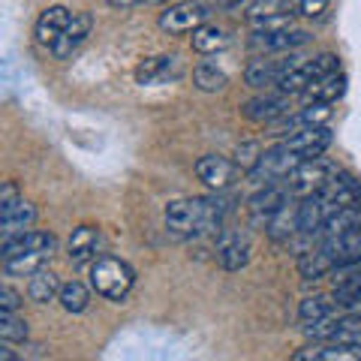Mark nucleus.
I'll list each match as a JSON object with an SVG mask.
<instances>
[{"label": "nucleus", "mask_w": 361, "mask_h": 361, "mask_svg": "<svg viewBox=\"0 0 361 361\" xmlns=\"http://www.w3.org/2000/svg\"><path fill=\"white\" fill-rule=\"evenodd\" d=\"M232 205L223 196L175 199L166 205V226L178 235H211L220 232Z\"/></svg>", "instance_id": "1"}, {"label": "nucleus", "mask_w": 361, "mask_h": 361, "mask_svg": "<svg viewBox=\"0 0 361 361\" xmlns=\"http://www.w3.org/2000/svg\"><path fill=\"white\" fill-rule=\"evenodd\" d=\"M135 286V271L118 256L103 253L97 262H90V289L109 301H123Z\"/></svg>", "instance_id": "2"}, {"label": "nucleus", "mask_w": 361, "mask_h": 361, "mask_svg": "<svg viewBox=\"0 0 361 361\" xmlns=\"http://www.w3.org/2000/svg\"><path fill=\"white\" fill-rule=\"evenodd\" d=\"M341 70V58H337L334 51H322V54H316V58H307V61H301L295 70H289L283 78H280V85L277 90L280 94H304L313 82H319V78L325 75H331Z\"/></svg>", "instance_id": "3"}, {"label": "nucleus", "mask_w": 361, "mask_h": 361, "mask_svg": "<svg viewBox=\"0 0 361 361\" xmlns=\"http://www.w3.org/2000/svg\"><path fill=\"white\" fill-rule=\"evenodd\" d=\"M334 172H337V166L329 160V157H307V160H301L295 169H292V175L283 180V184L289 187V193L295 199H304V196L316 193V190H322Z\"/></svg>", "instance_id": "4"}, {"label": "nucleus", "mask_w": 361, "mask_h": 361, "mask_svg": "<svg viewBox=\"0 0 361 361\" xmlns=\"http://www.w3.org/2000/svg\"><path fill=\"white\" fill-rule=\"evenodd\" d=\"M298 163H301V157L292 151L286 142H280L274 148L262 151L259 163L247 175H250V180H256V184H277V180H286Z\"/></svg>", "instance_id": "5"}, {"label": "nucleus", "mask_w": 361, "mask_h": 361, "mask_svg": "<svg viewBox=\"0 0 361 361\" xmlns=\"http://www.w3.org/2000/svg\"><path fill=\"white\" fill-rule=\"evenodd\" d=\"M214 256L223 271H241L253 256V241L244 229H220L217 244H214Z\"/></svg>", "instance_id": "6"}, {"label": "nucleus", "mask_w": 361, "mask_h": 361, "mask_svg": "<svg viewBox=\"0 0 361 361\" xmlns=\"http://www.w3.org/2000/svg\"><path fill=\"white\" fill-rule=\"evenodd\" d=\"M301 61H307V58H298V54H292V51H283L280 58H256L244 70V82L250 87H277L280 78L289 70H295Z\"/></svg>", "instance_id": "7"}, {"label": "nucleus", "mask_w": 361, "mask_h": 361, "mask_svg": "<svg viewBox=\"0 0 361 361\" xmlns=\"http://www.w3.org/2000/svg\"><path fill=\"white\" fill-rule=\"evenodd\" d=\"M238 172H241V166L235 160H229V157H223V154H205V157L196 160V178L205 187L217 190V193L226 187H232Z\"/></svg>", "instance_id": "8"}, {"label": "nucleus", "mask_w": 361, "mask_h": 361, "mask_svg": "<svg viewBox=\"0 0 361 361\" xmlns=\"http://www.w3.org/2000/svg\"><path fill=\"white\" fill-rule=\"evenodd\" d=\"M208 6L199 4V0H187V4H175L169 6L160 16V27L169 33H193L196 27H202L208 21Z\"/></svg>", "instance_id": "9"}, {"label": "nucleus", "mask_w": 361, "mask_h": 361, "mask_svg": "<svg viewBox=\"0 0 361 361\" xmlns=\"http://www.w3.org/2000/svg\"><path fill=\"white\" fill-rule=\"evenodd\" d=\"M106 250V238L97 226H78L73 229L70 241H66V253H70V262L73 265H87V262H97Z\"/></svg>", "instance_id": "10"}, {"label": "nucleus", "mask_w": 361, "mask_h": 361, "mask_svg": "<svg viewBox=\"0 0 361 361\" xmlns=\"http://www.w3.org/2000/svg\"><path fill=\"white\" fill-rule=\"evenodd\" d=\"M54 247H58V238L51 232L42 229H27L25 235H16V238L4 241V259H21V256H51Z\"/></svg>", "instance_id": "11"}, {"label": "nucleus", "mask_w": 361, "mask_h": 361, "mask_svg": "<svg viewBox=\"0 0 361 361\" xmlns=\"http://www.w3.org/2000/svg\"><path fill=\"white\" fill-rule=\"evenodd\" d=\"M292 199L295 196L289 193L286 184H265L262 190H256V193L247 199V211H250L253 223H268L280 208L289 205Z\"/></svg>", "instance_id": "12"}, {"label": "nucleus", "mask_w": 361, "mask_h": 361, "mask_svg": "<svg viewBox=\"0 0 361 361\" xmlns=\"http://www.w3.org/2000/svg\"><path fill=\"white\" fill-rule=\"evenodd\" d=\"M319 193V199L325 202V208H329V214H334L337 208H346V205H353V202H361V184L353 178V175H346V172H337L329 178V184H325L322 190H316Z\"/></svg>", "instance_id": "13"}, {"label": "nucleus", "mask_w": 361, "mask_h": 361, "mask_svg": "<svg viewBox=\"0 0 361 361\" xmlns=\"http://www.w3.org/2000/svg\"><path fill=\"white\" fill-rule=\"evenodd\" d=\"M310 42V33L301 30V27H283V30H271V33H256L253 30V39L250 45L256 51H265V54H283V51H295L301 45Z\"/></svg>", "instance_id": "14"}, {"label": "nucleus", "mask_w": 361, "mask_h": 361, "mask_svg": "<svg viewBox=\"0 0 361 361\" xmlns=\"http://www.w3.org/2000/svg\"><path fill=\"white\" fill-rule=\"evenodd\" d=\"M90 30H94V16H90V13H73L66 30L58 37V42L51 45V54H54L58 61L73 58V54L85 45V39L90 37Z\"/></svg>", "instance_id": "15"}, {"label": "nucleus", "mask_w": 361, "mask_h": 361, "mask_svg": "<svg viewBox=\"0 0 361 361\" xmlns=\"http://www.w3.org/2000/svg\"><path fill=\"white\" fill-rule=\"evenodd\" d=\"M33 223H37V208L25 196H18L9 205H0V235H4V241L25 235Z\"/></svg>", "instance_id": "16"}, {"label": "nucleus", "mask_w": 361, "mask_h": 361, "mask_svg": "<svg viewBox=\"0 0 361 361\" xmlns=\"http://www.w3.org/2000/svg\"><path fill=\"white\" fill-rule=\"evenodd\" d=\"M289 94H280V97H253V99H247V103L241 106V115L247 121H256V123H274L280 118H286L289 115Z\"/></svg>", "instance_id": "17"}, {"label": "nucleus", "mask_w": 361, "mask_h": 361, "mask_svg": "<svg viewBox=\"0 0 361 361\" xmlns=\"http://www.w3.org/2000/svg\"><path fill=\"white\" fill-rule=\"evenodd\" d=\"M283 142L301 157V160H307V157H322L325 151H329L334 135H331L329 123H322V127H310V130H301L295 135H289V139H283Z\"/></svg>", "instance_id": "18"}, {"label": "nucleus", "mask_w": 361, "mask_h": 361, "mask_svg": "<svg viewBox=\"0 0 361 361\" xmlns=\"http://www.w3.org/2000/svg\"><path fill=\"white\" fill-rule=\"evenodd\" d=\"M334 115V109L331 103H310L307 109H301V111H289V115L283 118V123H280V133L286 135H295L301 130H310V127H322V123H329Z\"/></svg>", "instance_id": "19"}, {"label": "nucleus", "mask_w": 361, "mask_h": 361, "mask_svg": "<svg viewBox=\"0 0 361 361\" xmlns=\"http://www.w3.org/2000/svg\"><path fill=\"white\" fill-rule=\"evenodd\" d=\"M180 75V63L175 54H157V58H148L145 63L135 66V82L142 87H151V85H163L169 78H178Z\"/></svg>", "instance_id": "20"}, {"label": "nucleus", "mask_w": 361, "mask_h": 361, "mask_svg": "<svg viewBox=\"0 0 361 361\" xmlns=\"http://www.w3.org/2000/svg\"><path fill=\"white\" fill-rule=\"evenodd\" d=\"M70 18H73V13L66 6H49L45 13L37 18V42L39 45H51L58 42V37L66 30V25H70Z\"/></svg>", "instance_id": "21"}, {"label": "nucleus", "mask_w": 361, "mask_h": 361, "mask_svg": "<svg viewBox=\"0 0 361 361\" xmlns=\"http://www.w3.org/2000/svg\"><path fill=\"white\" fill-rule=\"evenodd\" d=\"M361 349L343 343H313L307 349H298L292 361H358Z\"/></svg>", "instance_id": "22"}, {"label": "nucleus", "mask_w": 361, "mask_h": 361, "mask_svg": "<svg viewBox=\"0 0 361 361\" xmlns=\"http://www.w3.org/2000/svg\"><path fill=\"white\" fill-rule=\"evenodd\" d=\"M361 229V202H353L346 208H337L334 214H329V220L322 223L319 238H329V235H346V232H358Z\"/></svg>", "instance_id": "23"}, {"label": "nucleus", "mask_w": 361, "mask_h": 361, "mask_svg": "<svg viewBox=\"0 0 361 361\" xmlns=\"http://www.w3.org/2000/svg\"><path fill=\"white\" fill-rule=\"evenodd\" d=\"M346 94V75L337 70V73H331V75H325V78H319V82H313L307 90H304V99L307 103H337Z\"/></svg>", "instance_id": "24"}, {"label": "nucleus", "mask_w": 361, "mask_h": 361, "mask_svg": "<svg viewBox=\"0 0 361 361\" xmlns=\"http://www.w3.org/2000/svg\"><path fill=\"white\" fill-rule=\"evenodd\" d=\"M61 286H63V283L58 280V274H54V271L39 268V271H33V274H30L27 295H30V301H37V304H51V301L61 298Z\"/></svg>", "instance_id": "25"}, {"label": "nucleus", "mask_w": 361, "mask_h": 361, "mask_svg": "<svg viewBox=\"0 0 361 361\" xmlns=\"http://www.w3.org/2000/svg\"><path fill=\"white\" fill-rule=\"evenodd\" d=\"M265 232L271 241H292V235L298 232V205H283L274 217L265 223Z\"/></svg>", "instance_id": "26"}, {"label": "nucleus", "mask_w": 361, "mask_h": 361, "mask_svg": "<svg viewBox=\"0 0 361 361\" xmlns=\"http://www.w3.org/2000/svg\"><path fill=\"white\" fill-rule=\"evenodd\" d=\"M190 45H193V51H199V54H217V51H223L226 45H229V33H226L223 27L208 25V21H205L202 27L193 30Z\"/></svg>", "instance_id": "27"}, {"label": "nucleus", "mask_w": 361, "mask_h": 361, "mask_svg": "<svg viewBox=\"0 0 361 361\" xmlns=\"http://www.w3.org/2000/svg\"><path fill=\"white\" fill-rule=\"evenodd\" d=\"M334 265H331V259L325 256L319 247L316 250H304L301 259H298V274L304 280H322L325 274H331Z\"/></svg>", "instance_id": "28"}, {"label": "nucleus", "mask_w": 361, "mask_h": 361, "mask_svg": "<svg viewBox=\"0 0 361 361\" xmlns=\"http://www.w3.org/2000/svg\"><path fill=\"white\" fill-rule=\"evenodd\" d=\"M61 307L66 313H85L90 307V289L82 283V280H70V283L61 286Z\"/></svg>", "instance_id": "29"}, {"label": "nucleus", "mask_w": 361, "mask_h": 361, "mask_svg": "<svg viewBox=\"0 0 361 361\" xmlns=\"http://www.w3.org/2000/svg\"><path fill=\"white\" fill-rule=\"evenodd\" d=\"M193 85L202 90V94H220V90L229 85V75L223 70H217L214 63H199L193 70Z\"/></svg>", "instance_id": "30"}, {"label": "nucleus", "mask_w": 361, "mask_h": 361, "mask_svg": "<svg viewBox=\"0 0 361 361\" xmlns=\"http://www.w3.org/2000/svg\"><path fill=\"white\" fill-rule=\"evenodd\" d=\"M0 341L25 343L27 341V319L18 310H0Z\"/></svg>", "instance_id": "31"}, {"label": "nucleus", "mask_w": 361, "mask_h": 361, "mask_svg": "<svg viewBox=\"0 0 361 361\" xmlns=\"http://www.w3.org/2000/svg\"><path fill=\"white\" fill-rule=\"evenodd\" d=\"M331 313H334V298H329V295H310V298H304L298 307L301 322L325 319V316H331Z\"/></svg>", "instance_id": "32"}, {"label": "nucleus", "mask_w": 361, "mask_h": 361, "mask_svg": "<svg viewBox=\"0 0 361 361\" xmlns=\"http://www.w3.org/2000/svg\"><path fill=\"white\" fill-rule=\"evenodd\" d=\"M250 18V27L256 33H271V30H283L292 27L295 21V13H271V16H247Z\"/></svg>", "instance_id": "33"}, {"label": "nucleus", "mask_w": 361, "mask_h": 361, "mask_svg": "<svg viewBox=\"0 0 361 361\" xmlns=\"http://www.w3.org/2000/svg\"><path fill=\"white\" fill-rule=\"evenodd\" d=\"M49 256H21V259H4V268H6V274H33V271H39L42 262Z\"/></svg>", "instance_id": "34"}, {"label": "nucleus", "mask_w": 361, "mask_h": 361, "mask_svg": "<svg viewBox=\"0 0 361 361\" xmlns=\"http://www.w3.org/2000/svg\"><path fill=\"white\" fill-rule=\"evenodd\" d=\"M259 157H262V145L244 142V145H238V151H235V163L241 166V172H250V169L259 163Z\"/></svg>", "instance_id": "35"}, {"label": "nucleus", "mask_w": 361, "mask_h": 361, "mask_svg": "<svg viewBox=\"0 0 361 361\" xmlns=\"http://www.w3.org/2000/svg\"><path fill=\"white\" fill-rule=\"evenodd\" d=\"M329 9V0H295V13L307 18H319Z\"/></svg>", "instance_id": "36"}, {"label": "nucleus", "mask_w": 361, "mask_h": 361, "mask_svg": "<svg viewBox=\"0 0 361 361\" xmlns=\"http://www.w3.org/2000/svg\"><path fill=\"white\" fill-rule=\"evenodd\" d=\"M21 307V295L13 286H0V310H18Z\"/></svg>", "instance_id": "37"}, {"label": "nucleus", "mask_w": 361, "mask_h": 361, "mask_svg": "<svg viewBox=\"0 0 361 361\" xmlns=\"http://www.w3.org/2000/svg\"><path fill=\"white\" fill-rule=\"evenodd\" d=\"M18 199V187L13 184V180H6L4 190H0V205H9V202Z\"/></svg>", "instance_id": "38"}, {"label": "nucleus", "mask_w": 361, "mask_h": 361, "mask_svg": "<svg viewBox=\"0 0 361 361\" xmlns=\"http://www.w3.org/2000/svg\"><path fill=\"white\" fill-rule=\"evenodd\" d=\"M0 361H16V353L9 349V341H4V346H0Z\"/></svg>", "instance_id": "39"}, {"label": "nucleus", "mask_w": 361, "mask_h": 361, "mask_svg": "<svg viewBox=\"0 0 361 361\" xmlns=\"http://www.w3.org/2000/svg\"><path fill=\"white\" fill-rule=\"evenodd\" d=\"M241 4H247V0H217V6H223V9H235Z\"/></svg>", "instance_id": "40"}, {"label": "nucleus", "mask_w": 361, "mask_h": 361, "mask_svg": "<svg viewBox=\"0 0 361 361\" xmlns=\"http://www.w3.org/2000/svg\"><path fill=\"white\" fill-rule=\"evenodd\" d=\"M111 6H139V4H145V0H109Z\"/></svg>", "instance_id": "41"}, {"label": "nucleus", "mask_w": 361, "mask_h": 361, "mask_svg": "<svg viewBox=\"0 0 361 361\" xmlns=\"http://www.w3.org/2000/svg\"><path fill=\"white\" fill-rule=\"evenodd\" d=\"M148 4H169V0H148Z\"/></svg>", "instance_id": "42"}]
</instances>
